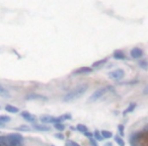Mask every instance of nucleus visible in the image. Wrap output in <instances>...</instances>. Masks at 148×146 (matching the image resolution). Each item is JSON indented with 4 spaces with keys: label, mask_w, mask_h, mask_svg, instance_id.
I'll return each mask as SVG.
<instances>
[{
    "label": "nucleus",
    "mask_w": 148,
    "mask_h": 146,
    "mask_svg": "<svg viewBox=\"0 0 148 146\" xmlns=\"http://www.w3.org/2000/svg\"><path fill=\"white\" fill-rule=\"evenodd\" d=\"M124 75H125V72H124V70H122V69H116L109 73L110 78L114 79V80H120V79L123 78Z\"/></svg>",
    "instance_id": "4"
},
{
    "label": "nucleus",
    "mask_w": 148,
    "mask_h": 146,
    "mask_svg": "<svg viewBox=\"0 0 148 146\" xmlns=\"http://www.w3.org/2000/svg\"><path fill=\"white\" fill-rule=\"evenodd\" d=\"M107 61H108V58H103V59H101V60H99V61H97V62H95V63L92 64V67H99V66H101V65H103V64H106L107 63Z\"/></svg>",
    "instance_id": "14"
},
{
    "label": "nucleus",
    "mask_w": 148,
    "mask_h": 146,
    "mask_svg": "<svg viewBox=\"0 0 148 146\" xmlns=\"http://www.w3.org/2000/svg\"><path fill=\"white\" fill-rule=\"evenodd\" d=\"M76 129L78 130L79 132H81V133H86V132H88V128L86 127L85 125H82V124H78V125L76 126Z\"/></svg>",
    "instance_id": "13"
},
{
    "label": "nucleus",
    "mask_w": 148,
    "mask_h": 146,
    "mask_svg": "<svg viewBox=\"0 0 148 146\" xmlns=\"http://www.w3.org/2000/svg\"><path fill=\"white\" fill-rule=\"evenodd\" d=\"M143 93L144 95H148V84L144 87V90H143Z\"/></svg>",
    "instance_id": "28"
},
{
    "label": "nucleus",
    "mask_w": 148,
    "mask_h": 146,
    "mask_svg": "<svg viewBox=\"0 0 148 146\" xmlns=\"http://www.w3.org/2000/svg\"><path fill=\"white\" fill-rule=\"evenodd\" d=\"M131 57L134 59H138V58H141L143 56V51H142L140 48H134L131 50Z\"/></svg>",
    "instance_id": "7"
},
{
    "label": "nucleus",
    "mask_w": 148,
    "mask_h": 146,
    "mask_svg": "<svg viewBox=\"0 0 148 146\" xmlns=\"http://www.w3.org/2000/svg\"><path fill=\"white\" fill-rule=\"evenodd\" d=\"M111 89H112V86H106V87H101V88L97 89V90H95V93L90 95V97H89L87 101H88V103H95V101H97L99 99H101L105 93H107L108 91H110Z\"/></svg>",
    "instance_id": "3"
},
{
    "label": "nucleus",
    "mask_w": 148,
    "mask_h": 146,
    "mask_svg": "<svg viewBox=\"0 0 148 146\" xmlns=\"http://www.w3.org/2000/svg\"><path fill=\"white\" fill-rule=\"evenodd\" d=\"M10 118L8 117V116H4V115H2L1 117H0V126L1 127H3L4 126V124L5 123H8L9 121H10Z\"/></svg>",
    "instance_id": "11"
},
{
    "label": "nucleus",
    "mask_w": 148,
    "mask_h": 146,
    "mask_svg": "<svg viewBox=\"0 0 148 146\" xmlns=\"http://www.w3.org/2000/svg\"><path fill=\"white\" fill-rule=\"evenodd\" d=\"M5 111H6V112H8V113L14 114V113H18V112H19V110H18V108L14 107V106L7 105V106H5Z\"/></svg>",
    "instance_id": "9"
},
{
    "label": "nucleus",
    "mask_w": 148,
    "mask_h": 146,
    "mask_svg": "<svg viewBox=\"0 0 148 146\" xmlns=\"http://www.w3.org/2000/svg\"><path fill=\"white\" fill-rule=\"evenodd\" d=\"M118 129H119V133L121 136H124V126L123 125H119L118 126Z\"/></svg>",
    "instance_id": "24"
},
{
    "label": "nucleus",
    "mask_w": 148,
    "mask_h": 146,
    "mask_svg": "<svg viewBox=\"0 0 148 146\" xmlns=\"http://www.w3.org/2000/svg\"><path fill=\"white\" fill-rule=\"evenodd\" d=\"M23 136L21 134H9L0 138V146H21Z\"/></svg>",
    "instance_id": "1"
},
{
    "label": "nucleus",
    "mask_w": 148,
    "mask_h": 146,
    "mask_svg": "<svg viewBox=\"0 0 148 146\" xmlns=\"http://www.w3.org/2000/svg\"><path fill=\"white\" fill-rule=\"evenodd\" d=\"M101 135H103V137L106 138V139H109V138H112L113 133L110 131H107V130H103V131H101Z\"/></svg>",
    "instance_id": "19"
},
{
    "label": "nucleus",
    "mask_w": 148,
    "mask_h": 146,
    "mask_svg": "<svg viewBox=\"0 0 148 146\" xmlns=\"http://www.w3.org/2000/svg\"><path fill=\"white\" fill-rule=\"evenodd\" d=\"M69 143H70V145H71V146H80L79 144H77L76 142H74V141H69Z\"/></svg>",
    "instance_id": "27"
},
{
    "label": "nucleus",
    "mask_w": 148,
    "mask_h": 146,
    "mask_svg": "<svg viewBox=\"0 0 148 146\" xmlns=\"http://www.w3.org/2000/svg\"><path fill=\"white\" fill-rule=\"evenodd\" d=\"M56 137H58V138H59V139H63V135H62V134H56Z\"/></svg>",
    "instance_id": "29"
},
{
    "label": "nucleus",
    "mask_w": 148,
    "mask_h": 146,
    "mask_svg": "<svg viewBox=\"0 0 148 146\" xmlns=\"http://www.w3.org/2000/svg\"><path fill=\"white\" fill-rule=\"evenodd\" d=\"M88 139H89V141H90L91 145H92V146H97V142H95V140L93 139V137H90V138H88Z\"/></svg>",
    "instance_id": "25"
},
{
    "label": "nucleus",
    "mask_w": 148,
    "mask_h": 146,
    "mask_svg": "<svg viewBox=\"0 0 148 146\" xmlns=\"http://www.w3.org/2000/svg\"><path fill=\"white\" fill-rule=\"evenodd\" d=\"M34 128L36 130H39V131H49L50 130V127L48 126H44V125H34Z\"/></svg>",
    "instance_id": "16"
},
{
    "label": "nucleus",
    "mask_w": 148,
    "mask_h": 146,
    "mask_svg": "<svg viewBox=\"0 0 148 146\" xmlns=\"http://www.w3.org/2000/svg\"><path fill=\"white\" fill-rule=\"evenodd\" d=\"M139 65H140V67L143 68V69H147V68H148V63H147V62H145V61L140 62Z\"/></svg>",
    "instance_id": "23"
},
{
    "label": "nucleus",
    "mask_w": 148,
    "mask_h": 146,
    "mask_svg": "<svg viewBox=\"0 0 148 146\" xmlns=\"http://www.w3.org/2000/svg\"><path fill=\"white\" fill-rule=\"evenodd\" d=\"M88 88V85L87 84H81L79 86H77L76 88L72 89L71 91H69L68 93H66L65 97H64L63 101H74V99H78L79 97L83 95L85 93V91Z\"/></svg>",
    "instance_id": "2"
},
{
    "label": "nucleus",
    "mask_w": 148,
    "mask_h": 146,
    "mask_svg": "<svg viewBox=\"0 0 148 146\" xmlns=\"http://www.w3.org/2000/svg\"><path fill=\"white\" fill-rule=\"evenodd\" d=\"M93 71V69L91 67H86V66H83V67L78 68L77 70L74 71V74L78 75V74H88V73H91Z\"/></svg>",
    "instance_id": "5"
},
{
    "label": "nucleus",
    "mask_w": 148,
    "mask_h": 146,
    "mask_svg": "<svg viewBox=\"0 0 148 146\" xmlns=\"http://www.w3.org/2000/svg\"><path fill=\"white\" fill-rule=\"evenodd\" d=\"M27 99H44V101H47L48 99H46L45 97H42L39 95H27Z\"/></svg>",
    "instance_id": "15"
},
{
    "label": "nucleus",
    "mask_w": 148,
    "mask_h": 146,
    "mask_svg": "<svg viewBox=\"0 0 148 146\" xmlns=\"http://www.w3.org/2000/svg\"><path fill=\"white\" fill-rule=\"evenodd\" d=\"M0 95H1V97H5V95L9 97V93H6V90H5V88L2 86V85L0 86Z\"/></svg>",
    "instance_id": "20"
},
{
    "label": "nucleus",
    "mask_w": 148,
    "mask_h": 146,
    "mask_svg": "<svg viewBox=\"0 0 148 146\" xmlns=\"http://www.w3.org/2000/svg\"><path fill=\"white\" fill-rule=\"evenodd\" d=\"M55 128L59 131H63L65 129V125H63L62 123H59V124H55Z\"/></svg>",
    "instance_id": "22"
},
{
    "label": "nucleus",
    "mask_w": 148,
    "mask_h": 146,
    "mask_svg": "<svg viewBox=\"0 0 148 146\" xmlns=\"http://www.w3.org/2000/svg\"><path fill=\"white\" fill-rule=\"evenodd\" d=\"M40 121L45 124L54 123V122H55V117H52V116H42V117L40 118Z\"/></svg>",
    "instance_id": "8"
},
{
    "label": "nucleus",
    "mask_w": 148,
    "mask_h": 146,
    "mask_svg": "<svg viewBox=\"0 0 148 146\" xmlns=\"http://www.w3.org/2000/svg\"><path fill=\"white\" fill-rule=\"evenodd\" d=\"M136 104L135 103H133V104H130L129 106H128V108L125 110V111L123 112V116H126V115H128L129 113H132V112L135 110V108H136Z\"/></svg>",
    "instance_id": "10"
},
{
    "label": "nucleus",
    "mask_w": 148,
    "mask_h": 146,
    "mask_svg": "<svg viewBox=\"0 0 148 146\" xmlns=\"http://www.w3.org/2000/svg\"><path fill=\"white\" fill-rule=\"evenodd\" d=\"M84 136H86V137L90 138V137H93V134L90 133V132H86V133H84Z\"/></svg>",
    "instance_id": "26"
},
{
    "label": "nucleus",
    "mask_w": 148,
    "mask_h": 146,
    "mask_svg": "<svg viewBox=\"0 0 148 146\" xmlns=\"http://www.w3.org/2000/svg\"><path fill=\"white\" fill-rule=\"evenodd\" d=\"M16 130H19V131H29V130H31V128H29V126L21 125V126H19V127L17 128Z\"/></svg>",
    "instance_id": "21"
},
{
    "label": "nucleus",
    "mask_w": 148,
    "mask_h": 146,
    "mask_svg": "<svg viewBox=\"0 0 148 146\" xmlns=\"http://www.w3.org/2000/svg\"><path fill=\"white\" fill-rule=\"evenodd\" d=\"M114 139H115L116 143H117L119 146H125V142H124V140L122 139V138L120 137V136L116 135V136H115V138H114Z\"/></svg>",
    "instance_id": "18"
},
{
    "label": "nucleus",
    "mask_w": 148,
    "mask_h": 146,
    "mask_svg": "<svg viewBox=\"0 0 148 146\" xmlns=\"http://www.w3.org/2000/svg\"><path fill=\"white\" fill-rule=\"evenodd\" d=\"M21 116L25 120V121L31 122V123H36V120H37L33 114L29 113V112H27V111H23V113L21 114Z\"/></svg>",
    "instance_id": "6"
},
{
    "label": "nucleus",
    "mask_w": 148,
    "mask_h": 146,
    "mask_svg": "<svg viewBox=\"0 0 148 146\" xmlns=\"http://www.w3.org/2000/svg\"><path fill=\"white\" fill-rule=\"evenodd\" d=\"M93 137H95V140H97V141H103V135H101V132L97 131V130L93 133Z\"/></svg>",
    "instance_id": "17"
},
{
    "label": "nucleus",
    "mask_w": 148,
    "mask_h": 146,
    "mask_svg": "<svg viewBox=\"0 0 148 146\" xmlns=\"http://www.w3.org/2000/svg\"><path fill=\"white\" fill-rule=\"evenodd\" d=\"M114 58L117 60H124L125 59V55H124L123 52L121 51H116L115 53H114Z\"/></svg>",
    "instance_id": "12"
}]
</instances>
